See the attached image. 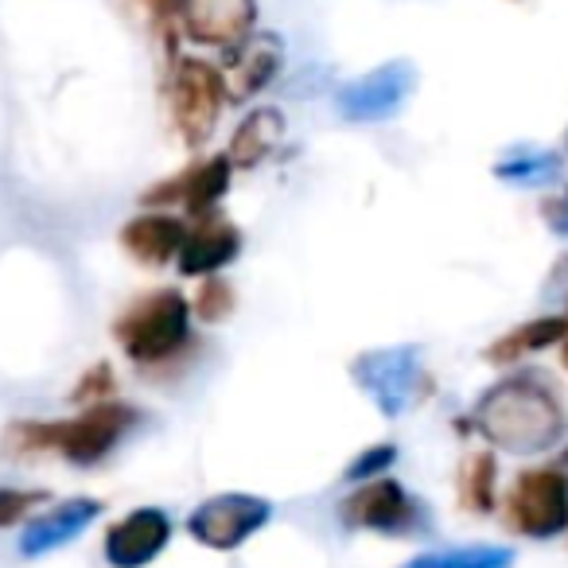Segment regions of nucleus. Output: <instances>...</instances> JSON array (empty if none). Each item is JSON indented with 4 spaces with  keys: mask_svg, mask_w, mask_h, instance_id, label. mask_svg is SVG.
Here are the masks:
<instances>
[{
    "mask_svg": "<svg viewBox=\"0 0 568 568\" xmlns=\"http://www.w3.org/2000/svg\"><path fill=\"white\" fill-rule=\"evenodd\" d=\"M475 428L483 440L510 456H534L552 448L568 433V405L560 389L545 374L518 371L510 378H498L475 402Z\"/></svg>",
    "mask_w": 568,
    "mask_h": 568,
    "instance_id": "f257e3e1",
    "label": "nucleus"
},
{
    "mask_svg": "<svg viewBox=\"0 0 568 568\" xmlns=\"http://www.w3.org/2000/svg\"><path fill=\"white\" fill-rule=\"evenodd\" d=\"M136 409L121 402H98L87 405L79 417L67 420H20L4 436V448L12 456H36V452H51L63 456L74 467H94L118 448L136 425Z\"/></svg>",
    "mask_w": 568,
    "mask_h": 568,
    "instance_id": "f03ea898",
    "label": "nucleus"
},
{
    "mask_svg": "<svg viewBox=\"0 0 568 568\" xmlns=\"http://www.w3.org/2000/svg\"><path fill=\"white\" fill-rule=\"evenodd\" d=\"M113 339L129 363L156 371L191 347V304L180 288H156L129 304L113 324Z\"/></svg>",
    "mask_w": 568,
    "mask_h": 568,
    "instance_id": "7ed1b4c3",
    "label": "nucleus"
},
{
    "mask_svg": "<svg viewBox=\"0 0 568 568\" xmlns=\"http://www.w3.org/2000/svg\"><path fill=\"white\" fill-rule=\"evenodd\" d=\"M355 386L378 405L382 417H405L420 397L428 394V374L420 347L402 343V347H374L351 363Z\"/></svg>",
    "mask_w": 568,
    "mask_h": 568,
    "instance_id": "20e7f679",
    "label": "nucleus"
},
{
    "mask_svg": "<svg viewBox=\"0 0 568 568\" xmlns=\"http://www.w3.org/2000/svg\"><path fill=\"white\" fill-rule=\"evenodd\" d=\"M226 79L214 63L203 59H180L172 67V82H168V105H172V121L180 129L183 141L195 149L214 133L222 110H226Z\"/></svg>",
    "mask_w": 568,
    "mask_h": 568,
    "instance_id": "39448f33",
    "label": "nucleus"
},
{
    "mask_svg": "<svg viewBox=\"0 0 568 568\" xmlns=\"http://www.w3.org/2000/svg\"><path fill=\"white\" fill-rule=\"evenodd\" d=\"M506 526L521 537H549L568 529V479L557 464L529 467L506 495Z\"/></svg>",
    "mask_w": 568,
    "mask_h": 568,
    "instance_id": "423d86ee",
    "label": "nucleus"
},
{
    "mask_svg": "<svg viewBox=\"0 0 568 568\" xmlns=\"http://www.w3.org/2000/svg\"><path fill=\"white\" fill-rule=\"evenodd\" d=\"M339 518H343V526H351V529H374V534H389V537H409L433 526L425 503L413 498L409 490L397 479H389V475H378V479L363 483L355 495L343 498Z\"/></svg>",
    "mask_w": 568,
    "mask_h": 568,
    "instance_id": "0eeeda50",
    "label": "nucleus"
},
{
    "mask_svg": "<svg viewBox=\"0 0 568 568\" xmlns=\"http://www.w3.org/2000/svg\"><path fill=\"white\" fill-rule=\"evenodd\" d=\"M273 518V503L261 495H245V490H230V495H214L206 503H199V510H191L187 534L206 549H242L253 534L268 526Z\"/></svg>",
    "mask_w": 568,
    "mask_h": 568,
    "instance_id": "6e6552de",
    "label": "nucleus"
},
{
    "mask_svg": "<svg viewBox=\"0 0 568 568\" xmlns=\"http://www.w3.org/2000/svg\"><path fill=\"white\" fill-rule=\"evenodd\" d=\"M417 90V71L409 63H382L374 71L358 74V79L343 82L335 90V105L347 121L371 125V121H386L409 102Z\"/></svg>",
    "mask_w": 568,
    "mask_h": 568,
    "instance_id": "1a4fd4ad",
    "label": "nucleus"
},
{
    "mask_svg": "<svg viewBox=\"0 0 568 568\" xmlns=\"http://www.w3.org/2000/svg\"><path fill=\"white\" fill-rule=\"evenodd\" d=\"M230 175H234V168H230L226 156L195 160V164H187L180 175H172V180L152 183V187L141 195V203L144 206L180 203V206H187L191 214L214 211V206H219V199L230 191Z\"/></svg>",
    "mask_w": 568,
    "mask_h": 568,
    "instance_id": "9d476101",
    "label": "nucleus"
},
{
    "mask_svg": "<svg viewBox=\"0 0 568 568\" xmlns=\"http://www.w3.org/2000/svg\"><path fill=\"white\" fill-rule=\"evenodd\" d=\"M168 541H172V518L156 506H141L113 521L102 549L113 568H144L164 552Z\"/></svg>",
    "mask_w": 568,
    "mask_h": 568,
    "instance_id": "9b49d317",
    "label": "nucleus"
},
{
    "mask_svg": "<svg viewBox=\"0 0 568 568\" xmlns=\"http://www.w3.org/2000/svg\"><path fill=\"white\" fill-rule=\"evenodd\" d=\"M237 253H242V230L222 211H203L195 214V226H187L175 265H180L183 276H214Z\"/></svg>",
    "mask_w": 568,
    "mask_h": 568,
    "instance_id": "f8f14e48",
    "label": "nucleus"
},
{
    "mask_svg": "<svg viewBox=\"0 0 568 568\" xmlns=\"http://www.w3.org/2000/svg\"><path fill=\"white\" fill-rule=\"evenodd\" d=\"M183 32L206 48H237L257 24V0H187L180 12Z\"/></svg>",
    "mask_w": 568,
    "mask_h": 568,
    "instance_id": "ddd939ff",
    "label": "nucleus"
},
{
    "mask_svg": "<svg viewBox=\"0 0 568 568\" xmlns=\"http://www.w3.org/2000/svg\"><path fill=\"white\" fill-rule=\"evenodd\" d=\"M281 67H284V43L273 32L245 36L237 48H230V63L222 71L226 98L230 102H250V98H257L281 74Z\"/></svg>",
    "mask_w": 568,
    "mask_h": 568,
    "instance_id": "4468645a",
    "label": "nucleus"
},
{
    "mask_svg": "<svg viewBox=\"0 0 568 568\" xmlns=\"http://www.w3.org/2000/svg\"><path fill=\"white\" fill-rule=\"evenodd\" d=\"M183 237H187V222L168 211H152V214H136V219H129L121 226V250L133 261H141V265L160 268L180 257Z\"/></svg>",
    "mask_w": 568,
    "mask_h": 568,
    "instance_id": "2eb2a0df",
    "label": "nucleus"
},
{
    "mask_svg": "<svg viewBox=\"0 0 568 568\" xmlns=\"http://www.w3.org/2000/svg\"><path fill=\"white\" fill-rule=\"evenodd\" d=\"M281 141H284V113L261 105L230 136V149H226L230 168H257L261 160H268L281 149Z\"/></svg>",
    "mask_w": 568,
    "mask_h": 568,
    "instance_id": "dca6fc26",
    "label": "nucleus"
},
{
    "mask_svg": "<svg viewBox=\"0 0 568 568\" xmlns=\"http://www.w3.org/2000/svg\"><path fill=\"white\" fill-rule=\"evenodd\" d=\"M565 335H568V320L537 316V320L518 324L514 332L498 335V339L483 351V358H487V363H495V366H510V363H518V358L537 355V351H545V347H557Z\"/></svg>",
    "mask_w": 568,
    "mask_h": 568,
    "instance_id": "f3484780",
    "label": "nucleus"
},
{
    "mask_svg": "<svg viewBox=\"0 0 568 568\" xmlns=\"http://www.w3.org/2000/svg\"><path fill=\"white\" fill-rule=\"evenodd\" d=\"M98 514H102V503H94V498H74V503L55 506V510L43 514V518L28 529L24 552H48V549H55V545L71 541V537H79Z\"/></svg>",
    "mask_w": 568,
    "mask_h": 568,
    "instance_id": "a211bd4d",
    "label": "nucleus"
},
{
    "mask_svg": "<svg viewBox=\"0 0 568 568\" xmlns=\"http://www.w3.org/2000/svg\"><path fill=\"white\" fill-rule=\"evenodd\" d=\"M459 503L471 514H490L498 503V459L490 452H471L459 464Z\"/></svg>",
    "mask_w": 568,
    "mask_h": 568,
    "instance_id": "6ab92c4d",
    "label": "nucleus"
},
{
    "mask_svg": "<svg viewBox=\"0 0 568 568\" xmlns=\"http://www.w3.org/2000/svg\"><path fill=\"white\" fill-rule=\"evenodd\" d=\"M495 175L510 187H541L560 175V156L541 149H518L495 164Z\"/></svg>",
    "mask_w": 568,
    "mask_h": 568,
    "instance_id": "aec40b11",
    "label": "nucleus"
},
{
    "mask_svg": "<svg viewBox=\"0 0 568 568\" xmlns=\"http://www.w3.org/2000/svg\"><path fill=\"white\" fill-rule=\"evenodd\" d=\"M402 568H514V552L503 545H464V549L420 552Z\"/></svg>",
    "mask_w": 568,
    "mask_h": 568,
    "instance_id": "412c9836",
    "label": "nucleus"
},
{
    "mask_svg": "<svg viewBox=\"0 0 568 568\" xmlns=\"http://www.w3.org/2000/svg\"><path fill=\"white\" fill-rule=\"evenodd\" d=\"M234 312V293H230V284L219 281V276H206L199 284V296L191 304V316L206 320V324H222V320Z\"/></svg>",
    "mask_w": 568,
    "mask_h": 568,
    "instance_id": "4be33fe9",
    "label": "nucleus"
},
{
    "mask_svg": "<svg viewBox=\"0 0 568 568\" xmlns=\"http://www.w3.org/2000/svg\"><path fill=\"white\" fill-rule=\"evenodd\" d=\"M394 459H397L394 444H374V448L358 452V456L351 459L347 471H343V479L347 483H371V479H378V475H386L389 467H394Z\"/></svg>",
    "mask_w": 568,
    "mask_h": 568,
    "instance_id": "5701e85b",
    "label": "nucleus"
},
{
    "mask_svg": "<svg viewBox=\"0 0 568 568\" xmlns=\"http://www.w3.org/2000/svg\"><path fill=\"white\" fill-rule=\"evenodd\" d=\"M43 490H12V487H0V526H17L36 503H43Z\"/></svg>",
    "mask_w": 568,
    "mask_h": 568,
    "instance_id": "b1692460",
    "label": "nucleus"
},
{
    "mask_svg": "<svg viewBox=\"0 0 568 568\" xmlns=\"http://www.w3.org/2000/svg\"><path fill=\"white\" fill-rule=\"evenodd\" d=\"M113 389V371L105 363H98L94 371L82 378V386L74 389V402H90V405H98V402H105V394Z\"/></svg>",
    "mask_w": 568,
    "mask_h": 568,
    "instance_id": "393cba45",
    "label": "nucleus"
},
{
    "mask_svg": "<svg viewBox=\"0 0 568 568\" xmlns=\"http://www.w3.org/2000/svg\"><path fill=\"white\" fill-rule=\"evenodd\" d=\"M129 4H133L144 20H152V24H168V20L180 17L187 0H129Z\"/></svg>",
    "mask_w": 568,
    "mask_h": 568,
    "instance_id": "a878e982",
    "label": "nucleus"
},
{
    "mask_svg": "<svg viewBox=\"0 0 568 568\" xmlns=\"http://www.w3.org/2000/svg\"><path fill=\"white\" fill-rule=\"evenodd\" d=\"M545 222H549L552 234L568 237V187L560 191V195H552L549 203H545Z\"/></svg>",
    "mask_w": 568,
    "mask_h": 568,
    "instance_id": "bb28decb",
    "label": "nucleus"
},
{
    "mask_svg": "<svg viewBox=\"0 0 568 568\" xmlns=\"http://www.w3.org/2000/svg\"><path fill=\"white\" fill-rule=\"evenodd\" d=\"M560 363H565V371H568V335L560 339Z\"/></svg>",
    "mask_w": 568,
    "mask_h": 568,
    "instance_id": "cd10ccee",
    "label": "nucleus"
},
{
    "mask_svg": "<svg viewBox=\"0 0 568 568\" xmlns=\"http://www.w3.org/2000/svg\"><path fill=\"white\" fill-rule=\"evenodd\" d=\"M557 467H560V471H565V479H568V448H565V452H560V459H557Z\"/></svg>",
    "mask_w": 568,
    "mask_h": 568,
    "instance_id": "c85d7f7f",
    "label": "nucleus"
}]
</instances>
